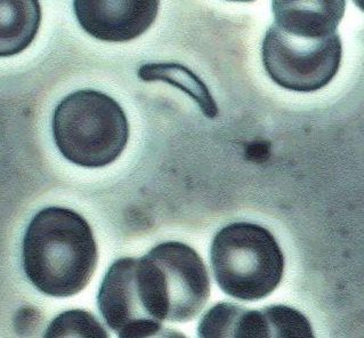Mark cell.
Returning <instances> with one entry per match:
<instances>
[{
    "label": "cell",
    "instance_id": "7",
    "mask_svg": "<svg viewBox=\"0 0 364 338\" xmlns=\"http://www.w3.org/2000/svg\"><path fill=\"white\" fill-rule=\"evenodd\" d=\"M156 0H75V18L88 35L127 43L150 29L159 12Z\"/></svg>",
    "mask_w": 364,
    "mask_h": 338
},
{
    "label": "cell",
    "instance_id": "13",
    "mask_svg": "<svg viewBox=\"0 0 364 338\" xmlns=\"http://www.w3.org/2000/svg\"><path fill=\"white\" fill-rule=\"evenodd\" d=\"M263 311L271 337H314L312 324L298 310L287 305H269Z\"/></svg>",
    "mask_w": 364,
    "mask_h": 338
},
{
    "label": "cell",
    "instance_id": "10",
    "mask_svg": "<svg viewBox=\"0 0 364 338\" xmlns=\"http://www.w3.org/2000/svg\"><path fill=\"white\" fill-rule=\"evenodd\" d=\"M139 78L144 81H165L186 92L197 102L208 118L218 116V107L208 87L193 71L178 63L144 64L139 70Z\"/></svg>",
    "mask_w": 364,
    "mask_h": 338
},
{
    "label": "cell",
    "instance_id": "2",
    "mask_svg": "<svg viewBox=\"0 0 364 338\" xmlns=\"http://www.w3.org/2000/svg\"><path fill=\"white\" fill-rule=\"evenodd\" d=\"M52 130L62 156L85 168L110 165L129 141V122L122 105L95 90L65 96L53 113Z\"/></svg>",
    "mask_w": 364,
    "mask_h": 338
},
{
    "label": "cell",
    "instance_id": "8",
    "mask_svg": "<svg viewBox=\"0 0 364 338\" xmlns=\"http://www.w3.org/2000/svg\"><path fill=\"white\" fill-rule=\"evenodd\" d=\"M272 4L275 18L273 24L286 31L315 38L337 33L346 9L343 0H281Z\"/></svg>",
    "mask_w": 364,
    "mask_h": 338
},
{
    "label": "cell",
    "instance_id": "5",
    "mask_svg": "<svg viewBox=\"0 0 364 338\" xmlns=\"http://www.w3.org/2000/svg\"><path fill=\"white\" fill-rule=\"evenodd\" d=\"M262 58L275 84L294 92L312 93L328 86L338 73L343 45L338 33L309 37L272 24L264 37Z\"/></svg>",
    "mask_w": 364,
    "mask_h": 338
},
{
    "label": "cell",
    "instance_id": "12",
    "mask_svg": "<svg viewBox=\"0 0 364 338\" xmlns=\"http://www.w3.org/2000/svg\"><path fill=\"white\" fill-rule=\"evenodd\" d=\"M242 305L222 302L203 315L198 335L203 338L237 337Z\"/></svg>",
    "mask_w": 364,
    "mask_h": 338
},
{
    "label": "cell",
    "instance_id": "6",
    "mask_svg": "<svg viewBox=\"0 0 364 338\" xmlns=\"http://www.w3.org/2000/svg\"><path fill=\"white\" fill-rule=\"evenodd\" d=\"M165 275L171 322L197 318L210 296V279L203 258L186 243L165 241L151 249Z\"/></svg>",
    "mask_w": 364,
    "mask_h": 338
},
{
    "label": "cell",
    "instance_id": "4",
    "mask_svg": "<svg viewBox=\"0 0 364 338\" xmlns=\"http://www.w3.org/2000/svg\"><path fill=\"white\" fill-rule=\"evenodd\" d=\"M215 280L226 295L259 301L271 295L284 279L286 260L274 234L259 224L231 223L211 243Z\"/></svg>",
    "mask_w": 364,
    "mask_h": 338
},
{
    "label": "cell",
    "instance_id": "11",
    "mask_svg": "<svg viewBox=\"0 0 364 338\" xmlns=\"http://www.w3.org/2000/svg\"><path fill=\"white\" fill-rule=\"evenodd\" d=\"M45 337L107 338V330L92 313L84 310H70L58 315L50 322Z\"/></svg>",
    "mask_w": 364,
    "mask_h": 338
},
{
    "label": "cell",
    "instance_id": "3",
    "mask_svg": "<svg viewBox=\"0 0 364 338\" xmlns=\"http://www.w3.org/2000/svg\"><path fill=\"white\" fill-rule=\"evenodd\" d=\"M97 307L118 337H154L169 315L165 275L150 254L114 260L105 273Z\"/></svg>",
    "mask_w": 364,
    "mask_h": 338
},
{
    "label": "cell",
    "instance_id": "9",
    "mask_svg": "<svg viewBox=\"0 0 364 338\" xmlns=\"http://www.w3.org/2000/svg\"><path fill=\"white\" fill-rule=\"evenodd\" d=\"M41 5L32 1L0 3V54L13 56L26 50L41 26Z\"/></svg>",
    "mask_w": 364,
    "mask_h": 338
},
{
    "label": "cell",
    "instance_id": "1",
    "mask_svg": "<svg viewBox=\"0 0 364 338\" xmlns=\"http://www.w3.org/2000/svg\"><path fill=\"white\" fill-rule=\"evenodd\" d=\"M99 252L93 230L73 209L50 206L32 217L24 233L22 262L26 278L45 295L65 298L86 288Z\"/></svg>",
    "mask_w": 364,
    "mask_h": 338
}]
</instances>
